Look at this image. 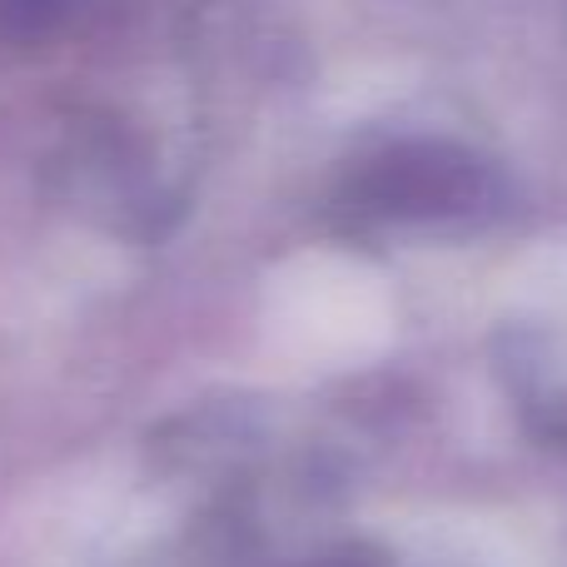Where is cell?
<instances>
[{"instance_id": "obj_1", "label": "cell", "mask_w": 567, "mask_h": 567, "mask_svg": "<svg viewBox=\"0 0 567 567\" xmlns=\"http://www.w3.org/2000/svg\"><path fill=\"white\" fill-rule=\"evenodd\" d=\"M353 189H359L363 209H373V215L453 219V215H473L478 205H488L493 175L468 150L419 140V145H393L383 155H373Z\"/></svg>"}, {"instance_id": "obj_2", "label": "cell", "mask_w": 567, "mask_h": 567, "mask_svg": "<svg viewBox=\"0 0 567 567\" xmlns=\"http://www.w3.org/2000/svg\"><path fill=\"white\" fill-rule=\"evenodd\" d=\"M323 567H359V563H349V558H339V563H323Z\"/></svg>"}]
</instances>
